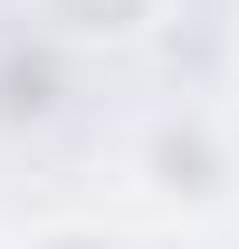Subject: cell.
<instances>
[{
    "instance_id": "cell-1",
    "label": "cell",
    "mask_w": 239,
    "mask_h": 249,
    "mask_svg": "<svg viewBox=\"0 0 239 249\" xmlns=\"http://www.w3.org/2000/svg\"><path fill=\"white\" fill-rule=\"evenodd\" d=\"M48 249H58V240H48ZM67 249H115V240H67Z\"/></svg>"
}]
</instances>
